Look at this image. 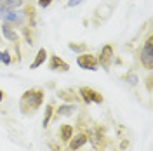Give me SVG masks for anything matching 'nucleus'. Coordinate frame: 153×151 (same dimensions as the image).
<instances>
[{
  "label": "nucleus",
  "instance_id": "obj_2",
  "mask_svg": "<svg viewBox=\"0 0 153 151\" xmlns=\"http://www.w3.org/2000/svg\"><path fill=\"white\" fill-rule=\"evenodd\" d=\"M139 59H141V64L146 70H153V40L152 37L146 38L144 45L139 50Z\"/></svg>",
  "mask_w": 153,
  "mask_h": 151
},
{
  "label": "nucleus",
  "instance_id": "obj_12",
  "mask_svg": "<svg viewBox=\"0 0 153 151\" xmlns=\"http://www.w3.org/2000/svg\"><path fill=\"white\" fill-rule=\"evenodd\" d=\"M71 135H73V127L71 125H61V129H59V137L63 139V141H70L71 139Z\"/></svg>",
  "mask_w": 153,
  "mask_h": 151
},
{
  "label": "nucleus",
  "instance_id": "obj_19",
  "mask_svg": "<svg viewBox=\"0 0 153 151\" xmlns=\"http://www.w3.org/2000/svg\"><path fill=\"white\" fill-rule=\"evenodd\" d=\"M82 2H84V0H70L66 5H68V7H76V5H80Z\"/></svg>",
  "mask_w": 153,
  "mask_h": 151
},
{
  "label": "nucleus",
  "instance_id": "obj_14",
  "mask_svg": "<svg viewBox=\"0 0 153 151\" xmlns=\"http://www.w3.org/2000/svg\"><path fill=\"white\" fill-rule=\"evenodd\" d=\"M52 104H47L45 106V116H44V120H42V125H44V129L49 127V122H51V116H52Z\"/></svg>",
  "mask_w": 153,
  "mask_h": 151
},
{
  "label": "nucleus",
  "instance_id": "obj_3",
  "mask_svg": "<svg viewBox=\"0 0 153 151\" xmlns=\"http://www.w3.org/2000/svg\"><path fill=\"white\" fill-rule=\"evenodd\" d=\"M76 64L80 68H84V70H91V71H94L96 68H97V59H96L92 54H80V56L76 57Z\"/></svg>",
  "mask_w": 153,
  "mask_h": 151
},
{
  "label": "nucleus",
  "instance_id": "obj_10",
  "mask_svg": "<svg viewBox=\"0 0 153 151\" xmlns=\"http://www.w3.org/2000/svg\"><path fill=\"white\" fill-rule=\"evenodd\" d=\"M2 33H4V37L7 38V40H10V42H18V38H19V35L16 33V30L12 28L10 24H4L2 26Z\"/></svg>",
  "mask_w": 153,
  "mask_h": 151
},
{
  "label": "nucleus",
  "instance_id": "obj_11",
  "mask_svg": "<svg viewBox=\"0 0 153 151\" xmlns=\"http://www.w3.org/2000/svg\"><path fill=\"white\" fill-rule=\"evenodd\" d=\"M45 57H47V50H45V49H40V50H38L37 52V57H35V61H33V63H31V70H37L38 66H42V64H44V61H45Z\"/></svg>",
  "mask_w": 153,
  "mask_h": 151
},
{
  "label": "nucleus",
  "instance_id": "obj_16",
  "mask_svg": "<svg viewBox=\"0 0 153 151\" xmlns=\"http://www.w3.org/2000/svg\"><path fill=\"white\" fill-rule=\"evenodd\" d=\"M0 61L4 63V64H10V56L7 50H4V52H0Z\"/></svg>",
  "mask_w": 153,
  "mask_h": 151
},
{
  "label": "nucleus",
  "instance_id": "obj_5",
  "mask_svg": "<svg viewBox=\"0 0 153 151\" xmlns=\"http://www.w3.org/2000/svg\"><path fill=\"white\" fill-rule=\"evenodd\" d=\"M4 19L7 24H16V26H21L26 19V12L23 10H9L7 14H4Z\"/></svg>",
  "mask_w": 153,
  "mask_h": 151
},
{
  "label": "nucleus",
  "instance_id": "obj_8",
  "mask_svg": "<svg viewBox=\"0 0 153 151\" xmlns=\"http://www.w3.org/2000/svg\"><path fill=\"white\" fill-rule=\"evenodd\" d=\"M21 5H23V0H0V9L4 10V12L16 10Z\"/></svg>",
  "mask_w": 153,
  "mask_h": 151
},
{
  "label": "nucleus",
  "instance_id": "obj_22",
  "mask_svg": "<svg viewBox=\"0 0 153 151\" xmlns=\"http://www.w3.org/2000/svg\"><path fill=\"white\" fill-rule=\"evenodd\" d=\"M4 97H5V94H4V90H0V103L4 101Z\"/></svg>",
  "mask_w": 153,
  "mask_h": 151
},
{
  "label": "nucleus",
  "instance_id": "obj_13",
  "mask_svg": "<svg viewBox=\"0 0 153 151\" xmlns=\"http://www.w3.org/2000/svg\"><path fill=\"white\" fill-rule=\"evenodd\" d=\"M76 111L75 104H63L57 108V115H63V116H71V115Z\"/></svg>",
  "mask_w": 153,
  "mask_h": 151
},
{
  "label": "nucleus",
  "instance_id": "obj_17",
  "mask_svg": "<svg viewBox=\"0 0 153 151\" xmlns=\"http://www.w3.org/2000/svg\"><path fill=\"white\" fill-rule=\"evenodd\" d=\"M68 47L71 49V50H75V52H80V50H84V49H85V45H84V44H73V42H71Z\"/></svg>",
  "mask_w": 153,
  "mask_h": 151
},
{
  "label": "nucleus",
  "instance_id": "obj_15",
  "mask_svg": "<svg viewBox=\"0 0 153 151\" xmlns=\"http://www.w3.org/2000/svg\"><path fill=\"white\" fill-rule=\"evenodd\" d=\"M57 95H59V97H63V99H66V101H76L73 90H59Z\"/></svg>",
  "mask_w": 153,
  "mask_h": 151
},
{
  "label": "nucleus",
  "instance_id": "obj_4",
  "mask_svg": "<svg viewBox=\"0 0 153 151\" xmlns=\"http://www.w3.org/2000/svg\"><path fill=\"white\" fill-rule=\"evenodd\" d=\"M80 95L84 97L85 104H89V103L101 104L103 103V95L99 94V92H96L94 89H91V87H82V89H80Z\"/></svg>",
  "mask_w": 153,
  "mask_h": 151
},
{
  "label": "nucleus",
  "instance_id": "obj_18",
  "mask_svg": "<svg viewBox=\"0 0 153 151\" xmlns=\"http://www.w3.org/2000/svg\"><path fill=\"white\" fill-rule=\"evenodd\" d=\"M125 80H127V82H131V85L137 84V76H136V75H127V76H125Z\"/></svg>",
  "mask_w": 153,
  "mask_h": 151
},
{
  "label": "nucleus",
  "instance_id": "obj_21",
  "mask_svg": "<svg viewBox=\"0 0 153 151\" xmlns=\"http://www.w3.org/2000/svg\"><path fill=\"white\" fill-rule=\"evenodd\" d=\"M146 87H148V90H152V76H148V80H146Z\"/></svg>",
  "mask_w": 153,
  "mask_h": 151
},
{
  "label": "nucleus",
  "instance_id": "obj_20",
  "mask_svg": "<svg viewBox=\"0 0 153 151\" xmlns=\"http://www.w3.org/2000/svg\"><path fill=\"white\" fill-rule=\"evenodd\" d=\"M51 2H52V0H38V5H40V7H49Z\"/></svg>",
  "mask_w": 153,
  "mask_h": 151
},
{
  "label": "nucleus",
  "instance_id": "obj_23",
  "mask_svg": "<svg viewBox=\"0 0 153 151\" xmlns=\"http://www.w3.org/2000/svg\"><path fill=\"white\" fill-rule=\"evenodd\" d=\"M4 14H5V12H4V10L0 9V18H4Z\"/></svg>",
  "mask_w": 153,
  "mask_h": 151
},
{
  "label": "nucleus",
  "instance_id": "obj_1",
  "mask_svg": "<svg viewBox=\"0 0 153 151\" xmlns=\"http://www.w3.org/2000/svg\"><path fill=\"white\" fill-rule=\"evenodd\" d=\"M44 103V92L40 89H30L25 94L21 95V103H19V108L23 113H31L38 110Z\"/></svg>",
  "mask_w": 153,
  "mask_h": 151
},
{
  "label": "nucleus",
  "instance_id": "obj_6",
  "mask_svg": "<svg viewBox=\"0 0 153 151\" xmlns=\"http://www.w3.org/2000/svg\"><path fill=\"white\" fill-rule=\"evenodd\" d=\"M111 59H113V47H111V45H105L103 50H101V54H99L97 63L103 68H110V61H111Z\"/></svg>",
  "mask_w": 153,
  "mask_h": 151
},
{
  "label": "nucleus",
  "instance_id": "obj_7",
  "mask_svg": "<svg viewBox=\"0 0 153 151\" xmlns=\"http://www.w3.org/2000/svg\"><path fill=\"white\" fill-rule=\"evenodd\" d=\"M49 70H52V71H68L70 66H68L66 61H63L59 56H52L51 61H49Z\"/></svg>",
  "mask_w": 153,
  "mask_h": 151
},
{
  "label": "nucleus",
  "instance_id": "obj_9",
  "mask_svg": "<svg viewBox=\"0 0 153 151\" xmlns=\"http://www.w3.org/2000/svg\"><path fill=\"white\" fill-rule=\"evenodd\" d=\"M87 141H89V135H87V134H78V135H75V137L70 141V150H71V151L78 150V148H80V146H84Z\"/></svg>",
  "mask_w": 153,
  "mask_h": 151
}]
</instances>
